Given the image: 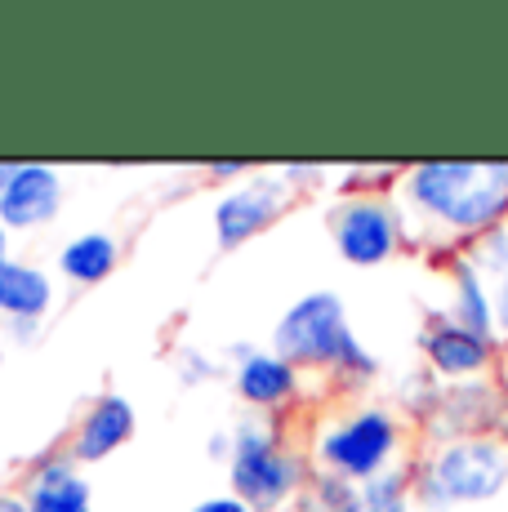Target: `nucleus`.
<instances>
[{
  "mask_svg": "<svg viewBox=\"0 0 508 512\" xmlns=\"http://www.w3.org/2000/svg\"><path fill=\"white\" fill-rule=\"evenodd\" d=\"M415 504L428 512H451L508 490V446L495 437H455L437 441L415 468H410Z\"/></svg>",
  "mask_w": 508,
  "mask_h": 512,
  "instance_id": "20e7f679",
  "label": "nucleus"
},
{
  "mask_svg": "<svg viewBox=\"0 0 508 512\" xmlns=\"http://www.w3.org/2000/svg\"><path fill=\"white\" fill-rule=\"evenodd\" d=\"M14 165H18V161H0V196H5L9 179H14Z\"/></svg>",
  "mask_w": 508,
  "mask_h": 512,
  "instance_id": "bb28decb",
  "label": "nucleus"
},
{
  "mask_svg": "<svg viewBox=\"0 0 508 512\" xmlns=\"http://www.w3.org/2000/svg\"><path fill=\"white\" fill-rule=\"evenodd\" d=\"M219 361L210 357V352H201V348H179L174 352V374H179L183 383H192V388H197V383H210V379H219Z\"/></svg>",
  "mask_w": 508,
  "mask_h": 512,
  "instance_id": "6ab92c4d",
  "label": "nucleus"
},
{
  "mask_svg": "<svg viewBox=\"0 0 508 512\" xmlns=\"http://www.w3.org/2000/svg\"><path fill=\"white\" fill-rule=\"evenodd\" d=\"M415 490H410V468H388L379 477L361 481V512H410Z\"/></svg>",
  "mask_w": 508,
  "mask_h": 512,
  "instance_id": "f3484780",
  "label": "nucleus"
},
{
  "mask_svg": "<svg viewBox=\"0 0 508 512\" xmlns=\"http://www.w3.org/2000/svg\"><path fill=\"white\" fill-rule=\"evenodd\" d=\"M205 455H210V459H223V464H228V455H232V437H228V432H214V437L205 441Z\"/></svg>",
  "mask_w": 508,
  "mask_h": 512,
  "instance_id": "393cba45",
  "label": "nucleus"
},
{
  "mask_svg": "<svg viewBox=\"0 0 508 512\" xmlns=\"http://www.w3.org/2000/svg\"><path fill=\"white\" fill-rule=\"evenodd\" d=\"M397 450H402V419L388 406L348 410V415L321 423L317 441H312V459L321 464L317 472H330L353 486L393 468Z\"/></svg>",
  "mask_w": 508,
  "mask_h": 512,
  "instance_id": "39448f33",
  "label": "nucleus"
},
{
  "mask_svg": "<svg viewBox=\"0 0 508 512\" xmlns=\"http://www.w3.org/2000/svg\"><path fill=\"white\" fill-rule=\"evenodd\" d=\"M281 179H286L295 192H304V187H317L321 179H326V165H304V161H286L281 165Z\"/></svg>",
  "mask_w": 508,
  "mask_h": 512,
  "instance_id": "aec40b11",
  "label": "nucleus"
},
{
  "mask_svg": "<svg viewBox=\"0 0 508 512\" xmlns=\"http://www.w3.org/2000/svg\"><path fill=\"white\" fill-rule=\"evenodd\" d=\"M121 236L90 228V232H76L72 241H63L58 250V272H63L72 285H103L121 268Z\"/></svg>",
  "mask_w": 508,
  "mask_h": 512,
  "instance_id": "2eb2a0df",
  "label": "nucleus"
},
{
  "mask_svg": "<svg viewBox=\"0 0 508 512\" xmlns=\"http://www.w3.org/2000/svg\"><path fill=\"white\" fill-rule=\"evenodd\" d=\"M402 196L419 219L459 236L508 223V161H424L402 174Z\"/></svg>",
  "mask_w": 508,
  "mask_h": 512,
  "instance_id": "f257e3e1",
  "label": "nucleus"
},
{
  "mask_svg": "<svg viewBox=\"0 0 508 512\" xmlns=\"http://www.w3.org/2000/svg\"><path fill=\"white\" fill-rule=\"evenodd\" d=\"M63 201H67V179L58 165L18 161L14 179H9L5 196H0V228L9 236L50 228L58 214H63Z\"/></svg>",
  "mask_w": 508,
  "mask_h": 512,
  "instance_id": "9d476101",
  "label": "nucleus"
},
{
  "mask_svg": "<svg viewBox=\"0 0 508 512\" xmlns=\"http://www.w3.org/2000/svg\"><path fill=\"white\" fill-rule=\"evenodd\" d=\"M27 512H94V490L85 481L81 464L63 446H50L27 464L23 472Z\"/></svg>",
  "mask_w": 508,
  "mask_h": 512,
  "instance_id": "f8f14e48",
  "label": "nucleus"
},
{
  "mask_svg": "<svg viewBox=\"0 0 508 512\" xmlns=\"http://www.w3.org/2000/svg\"><path fill=\"white\" fill-rule=\"evenodd\" d=\"M205 179L210 183H241V179H250V165L246 161H210L205 165Z\"/></svg>",
  "mask_w": 508,
  "mask_h": 512,
  "instance_id": "4be33fe9",
  "label": "nucleus"
},
{
  "mask_svg": "<svg viewBox=\"0 0 508 512\" xmlns=\"http://www.w3.org/2000/svg\"><path fill=\"white\" fill-rule=\"evenodd\" d=\"M281 512H304V508H299V499H295V504H286V508H281Z\"/></svg>",
  "mask_w": 508,
  "mask_h": 512,
  "instance_id": "c85d7f7f",
  "label": "nucleus"
},
{
  "mask_svg": "<svg viewBox=\"0 0 508 512\" xmlns=\"http://www.w3.org/2000/svg\"><path fill=\"white\" fill-rule=\"evenodd\" d=\"M451 281H455V303H451L446 317H451L455 326L473 330L477 339L495 343L500 339V330H495V294L486 290V277L468 259H455L451 263Z\"/></svg>",
  "mask_w": 508,
  "mask_h": 512,
  "instance_id": "dca6fc26",
  "label": "nucleus"
},
{
  "mask_svg": "<svg viewBox=\"0 0 508 512\" xmlns=\"http://www.w3.org/2000/svg\"><path fill=\"white\" fill-rule=\"evenodd\" d=\"M464 259L473 263L482 277H495V281H500L504 272H508V223H504V228H495V232L473 236V250H468Z\"/></svg>",
  "mask_w": 508,
  "mask_h": 512,
  "instance_id": "a211bd4d",
  "label": "nucleus"
},
{
  "mask_svg": "<svg viewBox=\"0 0 508 512\" xmlns=\"http://www.w3.org/2000/svg\"><path fill=\"white\" fill-rule=\"evenodd\" d=\"M495 330H500V339H508V272L500 281H495Z\"/></svg>",
  "mask_w": 508,
  "mask_h": 512,
  "instance_id": "5701e85b",
  "label": "nucleus"
},
{
  "mask_svg": "<svg viewBox=\"0 0 508 512\" xmlns=\"http://www.w3.org/2000/svg\"><path fill=\"white\" fill-rule=\"evenodd\" d=\"M290 201H295V187L281 179L277 170L250 174V179L232 183L228 192H219V201H214V210H210L214 245H219L223 254L250 245L254 236H263L281 214L290 210Z\"/></svg>",
  "mask_w": 508,
  "mask_h": 512,
  "instance_id": "0eeeda50",
  "label": "nucleus"
},
{
  "mask_svg": "<svg viewBox=\"0 0 508 512\" xmlns=\"http://www.w3.org/2000/svg\"><path fill=\"white\" fill-rule=\"evenodd\" d=\"M419 352L433 379H451V383H473L491 370L495 361V343L477 339L473 330L455 326L446 312H437L424 330H419Z\"/></svg>",
  "mask_w": 508,
  "mask_h": 512,
  "instance_id": "ddd939ff",
  "label": "nucleus"
},
{
  "mask_svg": "<svg viewBox=\"0 0 508 512\" xmlns=\"http://www.w3.org/2000/svg\"><path fill=\"white\" fill-rule=\"evenodd\" d=\"M5 339L36 343V339H41V321H5Z\"/></svg>",
  "mask_w": 508,
  "mask_h": 512,
  "instance_id": "b1692460",
  "label": "nucleus"
},
{
  "mask_svg": "<svg viewBox=\"0 0 508 512\" xmlns=\"http://www.w3.org/2000/svg\"><path fill=\"white\" fill-rule=\"evenodd\" d=\"M272 352L304 374H335L344 383H370L379 357L357 339L348 308L335 290H308L272 326Z\"/></svg>",
  "mask_w": 508,
  "mask_h": 512,
  "instance_id": "f03ea898",
  "label": "nucleus"
},
{
  "mask_svg": "<svg viewBox=\"0 0 508 512\" xmlns=\"http://www.w3.org/2000/svg\"><path fill=\"white\" fill-rule=\"evenodd\" d=\"M0 512H27L23 490H9V486H0Z\"/></svg>",
  "mask_w": 508,
  "mask_h": 512,
  "instance_id": "a878e982",
  "label": "nucleus"
},
{
  "mask_svg": "<svg viewBox=\"0 0 508 512\" xmlns=\"http://www.w3.org/2000/svg\"><path fill=\"white\" fill-rule=\"evenodd\" d=\"M134 432H139V410H134V401L125 397V392L107 388L81 410V419H76L72 432H67L63 450L81 468H90V464H103V459H112L116 450L130 446Z\"/></svg>",
  "mask_w": 508,
  "mask_h": 512,
  "instance_id": "1a4fd4ad",
  "label": "nucleus"
},
{
  "mask_svg": "<svg viewBox=\"0 0 508 512\" xmlns=\"http://www.w3.org/2000/svg\"><path fill=\"white\" fill-rule=\"evenodd\" d=\"M428 428H433V446L437 441H455V437L504 441L508 437V397L482 379L455 383L451 392H442L437 410L428 415Z\"/></svg>",
  "mask_w": 508,
  "mask_h": 512,
  "instance_id": "9b49d317",
  "label": "nucleus"
},
{
  "mask_svg": "<svg viewBox=\"0 0 508 512\" xmlns=\"http://www.w3.org/2000/svg\"><path fill=\"white\" fill-rule=\"evenodd\" d=\"M232 392L250 415H277L290 410L304 392V370L281 361L272 348H254V343H237L232 348Z\"/></svg>",
  "mask_w": 508,
  "mask_h": 512,
  "instance_id": "6e6552de",
  "label": "nucleus"
},
{
  "mask_svg": "<svg viewBox=\"0 0 508 512\" xmlns=\"http://www.w3.org/2000/svg\"><path fill=\"white\" fill-rule=\"evenodd\" d=\"M228 490L254 512H281L308 490V455L295 450L272 415H246L228 428Z\"/></svg>",
  "mask_w": 508,
  "mask_h": 512,
  "instance_id": "7ed1b4c3",
  "label": "nucleus"
},
{
  "mask_svg": "<svg viewBox=\"0 0 508 512\" xmlns=\"http://www.w3.org/2000/svg\"><path fill=\"white\" fill-rule=\"evenodd\" d=\"M9 254H14V250H9V232L0 228V268H5V263H9Z\"/></svg>",
  "mask_w": 508,
  "mask_h": 512,
  "instance_id": "cd10ccee",
  "label": "nucleus"
},
{
  "mask_svg": "<svg viewBox=\"0 0 508 512\" xmlns=\"http://www.w3.org/2000/svg\"><path fill=\"white\" fill-rule=\"evenodd\" d=\"M54 277L41 263L9 259L0 268V317L5 321H45L54 312Z\"/></svg>",
  "mask_w": 508,
  "mask_h": 512,
  "instance_id": "4468645a",
  "label": "nucleus"
},
{
  "mask_svg": "<svg viewBox=\"0 0 508 512\" xmlns=\"http://www.w3.org/2000/svg\"><path fill=\"white\" fill-rule=\"evenodd\" d=\"M326 232L344 263H353V268H384L402 250L406 219L379 192H344L326 210Z\"/></svg>",
  "mask_w": 508,
  "mask_h": 512,
  "instance_id": "423d86ee",
  "label": "nucleus"
},
{
  "mask_svg": "<svg viewBox=\"0 0 508 512\" xmlns=\"http://www.w3.org/2000/svg\"><path fill=\"white\" fill-rule=\"evenodd\" d=\"M188 512H254L246 499H237L232 490H219V495H205V499H197Z\"/></svg>",
  "mask_w": 508,
  "mask_h": 512,
  "instance_id": "412c9836",
  "label": "nucleus"
}]
</instances>
